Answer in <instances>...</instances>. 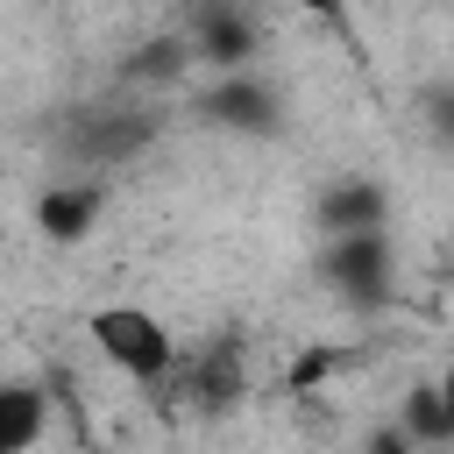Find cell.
<instances>
[{
    "mask_svg": "<svg viewBox=\"0 0 454 454\" xmlns=\"http://www.w3.org/2000/svg\"><path fill=\"white\" fill-rule=\"evenodd\" d=\"M184 64H192V43H184V35H156L128 71H135V78H177Z\"/></svg>",
    "mask_w": 454,
    "mask_h": 454,
    "instance_id": "11",
    "label": "cell"
},
{
    "mask_svg": "<svg viewBox=\"0 0 454 454\" xmlns=\"http://www.w3.org/2000/svg\"><path fill=\"white\" fill-rule=\"evenodd\" d=\"M319 227H326V241L333 234H390V192L376 177H340L319 199Z\"/></svg>",
    "mask_w": 454,
    "mask_h": 454,
    "instance_id": "5",
    "label": "cell"
},
{
    "mask_svg": "<svg viewBox=\"0 0 454 454\" xmlns=\"http://www.w3.org/2000/svg\"><path fill=\"white\" fill-rule=\"evenodd\" d=\"M170 383L199 404V411H220V404H234V390H241V369H234V348H213L206 362H184L177 355V369H170Z\"/></svg>",
    "mask_w": 454,
    "mask_h": 454,
    "instance_id": "8",
    "label": "cell"
},
{
    "mask_svg": "<svg viewBox=\"0 0 454 454\" xmlns=\"http://www.w3.org/2000/svg\"><path fill=\"white\" fill-rule=\"evenodd\" d=\"M404 433H411V447H419V440H454L447 404H440V390H433V383H419V390L404 397Z\"/></svg>",
    "mask_w": 454,
    "mask_h": 454,
    "instance_id": "10",
    "label": "cell"
},
{
    "mask_svg": "<svg viewBox=\"0 0 454 454\" xmlns=\"http://www.w3.org/2000/svg\"><path fill=\"white\" fill-rule=\"evenodd\" d=\"M142 142H149V121H128V114H78L71 156L92 163V170H106V163H128Z\"/></svg>",
    "mask_w": 454,
    "mask_h": 454,
    "instance_id": "7",
    "label": "cell"
},
{
    "mask_svg": "<svg viewBox=\"0 0 454 454\" xmlns=\"http://www.w3.org/2000/svg\"><path fill=\"white\" fill-rule=\"evenodd\" d=\"M199 114L213 121V128H234V135H277L284 121H277V92L262 85V78H248V71H227L206 99H199Z\"/></svg>",
    "mask_w": 454,
    "mask_h": 454,
    "instance_id": "3",
    "label": "cell"
},
{
    "mask_svg": "<svg viewBox=\"0 0 454 454\" xmlns=\"http://www.w3.org/2000/svg\"><path fill=\"white\" fill-rule=\"evenodd\" d=\"M99 213H106V184H99V177H64V184H50V192L35 199V227H43L57 248L85 241V234L99 227Z\"/></svg>",
    "mask_w": 454,
    "mask_h": 454,
    "instance_id": "4",
    "label": "cell"
},
{
    "mask_svg": "<svg viewBox=\"0 0 454 454\" xmlns=\"http://www.w3.org/2000/svg\"><path fill=\"white\" fill-rule=\"evenodd\" d=\"M85 340L99 348V362L106 369H121L128 383H142V390H156V383H170V369H177V340H170V326L149 312V305H92L85 312Z\"/></svg>",
    "mask_w": 454,
    "mask_h": 454,
    "instance_id": "1",
    "label": "cell"
},
{
    "mask_svg": "<svg viewBox=\"0 0 454 454\" xmlns=\"http://www.w3.org/2000/svg\"><path fill=\"white\" fill-rule=\"evenodd\" d=\"M419 121H426L433 149H447V156H454V85H433V92L419 99Z\"/></svg>",
    "mask_w": 454,
    "mask_h": 454,
    "instance_id": "12",
    "label": "cell"
},
{
    "mask_svg": "<svg viewBox=\"0 0 454 454\" xmlns=\"http://www.w3.org/2000/svg\"><path fill=\"white\" fill-rule=\"evenodd\" d=\"M326 284L355 312H383L397 291V248L390 234H333L326 241Z\"/></svg>",
    "mask_w": 454,
    "mask_h": 454,
    "instance_id": "2",
    "label": "cell"
},
{
    "mask_svg": "<svg viewBox=\"0 0 454 454\" xmlns=\"http://www.w3.org/2000/svg\"><path fill=\"white\" fill-rule=\"evenodd\" d=\"M433 390H440V404H447V426H454V355H447V369H440V383H433Z\"/></svg>",
    "mask_w": 454,
    "mask_h": 454,
    "instance_id": "16",
    "label": "cell"
},
{
    "mask_svg": "<svg viewBox=\"0 0 454 454\" xmlns=\"http://www.w3.org/2000/svg\"><path fill=\"white\" fill-rule=\"evenodd\" d=\"M369 454H411V433L404 426H383V433H369Z\"/></svg>",
    "mask_w": 454,
    "mask_h": 454,
    "instance_id": "15",
    "label": "cell"
},
{
    "mask_svg": "<svg viewBox=\"0 0 454 454\" xmlns=\"http://www.w3.org/2000/svg\"><path fill=\"white\" fill-rule=\"evenodd\" d=\"M305 14H319L326 28H340V35H355V21H348V0H305Z\"/></svg>",
    "mask_w": 454,
    "mask_h": 454,
    "instance_id": "14",
    "label": "cell"
},
{
    "mask_svg": "<svg viewBox=\"0 0 454 454\" xmlns=\"http://www.w3.org/2000/svg\"><path fill=\"white\" fill-rule=\"evenodd\" d=\"M184 43H192V57H206V64H220V71H248V57H255V21H248L241 7H206Z\"/></svg>",
    "mask_w": 454,
    "mask_h": 454,
    "instance_id": "6",
    "label": "cell"
},
{
    "mask_svg": "<svg viewBox=\"0 0 454 454\" xmlns=\"http://www.w3.org/2000/svg\"><path fill=\"white\" fill-rule=\"evenodd\" d=\"M340 369H348L340 348H305V355L291 362V390H312V383H326V376H340Z\"/></svg>",
    "mask_w": 454,
    "mask_h": 454,
    "instance_id": "13",
    "label": "cell"
},
{
    "mask_svg": "<svg viewBox=\"0 0 454 454\" xmlns=\"http://www.w3.org/2000/svg\"><path fill=\"white\" fill-rule=\"evenodd\" d=\"M50 426V397L35 383H0V454H28Z\"/></svg>",
    "mask_w": 454,
    "mask_h": 454,
    "instance_id": "9",
    "label": "cell"
}]
</instances>
